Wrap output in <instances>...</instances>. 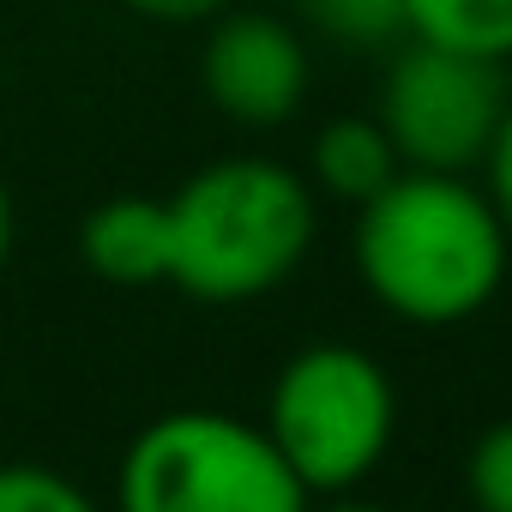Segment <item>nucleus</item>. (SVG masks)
I'll return each instance as SVG.
<instances>
[{"label":"nucleus","instance_id":"nucleus-1","mask_svg":"<svg viewBox=\"0 0 512 512\" xmlns=\"http://www.w3.org/2000/svg\"><path fill=\"white\" fill-rule=\"evenodd\" d=\"M356 278L404 326H458L482 314L512 266V241L470 175L398 169L356 205Z\"/></svg>","mask_w":512,"mask_h":512},{"label":"nucleus","instance_id":"nucleus-2","mask_svg":"<svg viewBox=\"0 0 512 512\" xmlns=\"http://www.w3.org/2000/svg\"><path fill=\"white\" fill-rule=\"evenodd\" d=\"M169 284L211 308L260 302L314 247L320 205L308 175L278 157H217L169 199Z\"/></svg>","mask_w":512,"mask_h":512},{"label":"nucleus","instance_id":"nucleus-3","mask_svg":"<svg viewBox=\"0 0 512 512\" xmlns=\"http://www.w3.org/2000/svg\"><path fill=\"white\" fill-rule=\"evenodd\" d=\"M314 494L260 422L169 410L145 422L115 470V512H308Z\"/></svg>","mask_w":512,"mask_h":512},{"label":"nucleus","instance_id":"nucleus-4","mask_svg":"<svg viewBox=\"0 0 512 512\" xmlns=\"http://www.w3.org/2000/svg\"><path fill=\"white\" fill-rule=\"evenodd\" d=\"M260 428L308 494H350L392 452L398 386L356 344H308L278 368Z\"/></svg>","mask_w":512,"mask_h":512},{"label":"nucleus","instance_id":"nucleus-5","mask_svg":"<svg viewBox=\"0 0 512 512\" xmlns=\"http://www.w3.org/2000/svg\"><path fill=\"white\" fill-rule=\"evenodd\" d=\"M506 109H512L506 61H482L416 37L398 43L380 85V127L404 169H446V175L482 169Z\"/></svg>","mask_w":512,"mask_h":512},{"label":"nucleus","instance_id":"nucleus-6","mask_svg":"<svg viewBox=\"0 0 512 512\" xmlns=\"http://www.w3.org/2000/svg\"><path fill=\"white\" fill-rule=\"evenodd\" d=\"M199 85L223 121L266 133V127H284L308 103L314 61L290 19L253 13V7H223L199 49Z\"/></svg>","mask_w":512,"mask_h":512},{"label":"nucleus","instance_id":"nucleus-7","mask_svg":"<svg viewBox=\"0 0 512 512\" xmlns=\"http://www.w3.org/2000/svg\"><path fill=\"white\" fill-rule=\"evenodd\" d=\"M79 253L91 278L115 290L169 284V205L145 193H115L91 205V217L79 223Z\"/></svg>","mask_w":512,"mask_h":512},{"label":"nucleus","instance_id":"nucleus-8","mask_svg":"<svg viewBox=\"0 0 512 512\" xmlns=\"http://www.w3.org/2000/svg\"><path fill=\"white\" fill-rule=\"evenodd\" d=\"M398 169L404 163H398L380 115H338L314 133V151H308V187H320L344 205L374 199Z\"/></svg>","mask_w":512,"mask_h":512},{"label":"nucleus","instance_id":"nucleus-9","mask_svg":"<svg viewBox=\"0 0 512 512\" xmlns=\"http://www.w3.org/2000/svg\"><path fill=\"white\" fill-rule=\"evenodd\" d=\"M404 19L416 43L512 61V0H404Z\"/></svg>","mask_w":512,"mask_h":512},{"label":"nucleus","instance_id":"nucleus-10","mask_svg":"<svg viewBox=\"0 0 512 512\" xmlns=\"http://www.w3.org/2000/svg\"><path fill=\"white\" fill-rule=\"evenodd\" d=\"M296 19L344 49H398L410 37L404 0H290Z\"/></svg>","mask_w":512,"mask_h":512},{"label":"nucleus","instance_id":"nucleus-11","mask_svg":"<svg viewBox=\"0 0 512 512\" xmlns=\"http://www.w3.org/2000/svg\"><path fill=\"white\" fill-rule=\"evenodd\" d=\"M0 512H103L55 464H0Z\"/></svg>","mask_w":512,"mask_h":512},{"label":"nucleus","instance_id":"nucleus-12","mask_svg":"<svg viewBox=\"0 0 512 512\" xmlns=\"http://www.w3.org/2000/svg\"><path fill=\"white\" fill-rule=\"evenodd\" d=\"M464 494L476 512H512V416L476 434L464 458Z\"/></svg>","mask_w":512,"mask_h":512},{"label":"nucleus","instance_id":"nucleus-13","mask_svg":"<svg viewBox=\"0 0 512 512\" xmlns=\"http://www.w3.org/2000/svg\"><path fill=\"white\" fill-rule=\"evenodd\" d=\"M482 193H488V205H494L506 241H512V109H506V121H500V133H494V145H488V157H482Z\"/></svg>","mask_w":512,"mask_h":512},{"label":"nucleus","instance_id":"nucleus-14","mask_svg":"<svg viewBox=\"0 0 512 512\" xmlns=\"http://www.w3.org/2000/svg\"><path fill=\"white\" fill-rule=\"evenodd\" d=\"M115 7L145 19V25H211L235 0H115Z\"/></svg>","mask_w":512,"mask_h":512},{"label":"nucleus","instance_id":"nucleus-15","mask_svg":"<svg viewBox=\"0 0 512 512\" xmlns=\"http://www.w3.org/2000/svg\"><path fill=\"white\" fill-rule=\"evenodd\" d=\"M13 229H19V217H13V187H7V175H0V272H7V260H13Z\"/></svg>","mask_w":512,"mask_h":512},{"label":"nucleus","instance_id":"nucleus-16","mask_svg":"<svg viewBox=\"0 0 512 512\" xmlns=\"http://www.w3.org/2000/svg\"><path fill=\"white\" fill-rule=\"evenodd\" d=\"M308 512H392V506H374V500H350V494H332L326 506H308Z\"/></svg>","mask_w":512,"mask_h":512}]
</instances>
